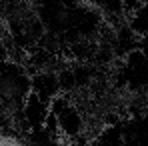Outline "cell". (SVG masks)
I'll list each match as a JSON object with an SVG mask.
<instances>
[{"label": "cell", "instance_id": "cell-1", "mask_svg": "<svg viewBox=\"0 0 148 146\" xmlns=\"http://www.w3.org/2000/svg\"><path fill=\"white\" fill-rule=\"evenodd\" d=\"M136 30H148V8H142L136 16V24H134Z\"/></svg>", "mask_w": 148, "mask_h": 146}]
</instances>
